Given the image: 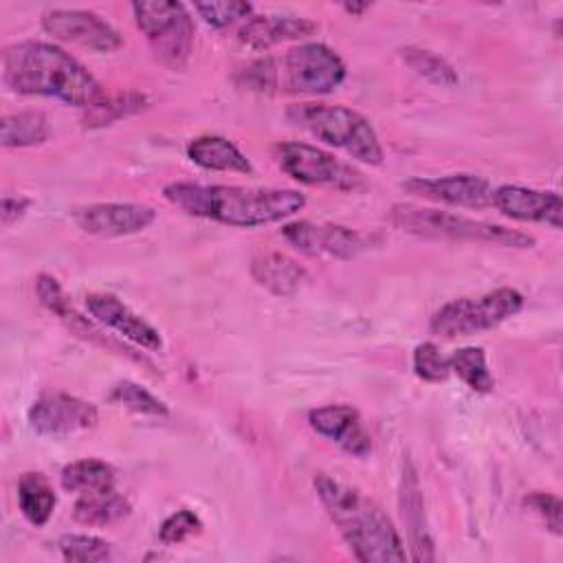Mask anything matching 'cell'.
Masks as SVG:
<instances>
[{
    "label": "cell",
    "mask_w": 563,
    "mask_h": 563,
    "mask_svg": "<svg viewBox=\"0 0 563 563\" xmlns=\"http://www.w3.org/2000/svg\"><path fill=\"white\" fill-rule=\"evenodd\" d=\"M169 205L187 216L205 218L235 229H253L282 222L303 209L306 196L295 189L277 187H238L169 183L163 187Z\"/></svg>",
    "instance_id": "obj_1"
},
{
    "label": "cell",
    "mask_w": 563,
    "mask_h": 563,
    "mask_svg": "<svg viewBox=\"0 0 563 563\" xmlns=\"http://www.w3.org/2000/svg\"><path fill=\"white\" fill-rule=\"evenodd\" d=\"M2 81L18 95H40L90 108L103 99L101 84L64 48L26 40L2 51Z\"/></svg>",
    "instance_id": "obj_2"
},
{
    "label": "cell",
    "mask_w": 563,
    "mask_h": 563,
    "mask_svg": "<svg viewBox=\"0 0 563 563\" xmlns=\"http://www.w3.org/2000/svg\"><path fill=\"white\" fill-rule=\"evenodd\" d=\"M314 490L330 521L363 563H398L409 559L387 512L358 488L325 473L314 477Z\"/></svg>",
    "instance_id": "obj_3"
},
{
    "label": "cell",
    "mask_w": 563,
    "mask_h": 563,
    "mask_svg": "<svg viewBox=\"0 0 563 563\" xmlns=\"http://www.w3.org/2000/svg\"><path fill=\"white\" fill-rule=\"evenodd\" d=\"M286 117L314 139L343 150L361 163L380 165L385 158L374 125L361 112L347 106L306 101L290 106Z\"/></svg>",
    "instance_id": "obj_4"
},
{
    "label": "cell",
    "mask_w": 563,
    "mask_h": 563,
    "mask_svg": "<svg viewBox=\"0 0 563 563\" xmlns=\"http://www.w3.org/2000/svg\"><path fill=\"white\" fill-rule=\"evenodd\" d=\"M389 222L400 231L431 238V240H455V242H484L510 249H530L534 246V238L517 231L506 229L501 224L475 220L468 216L431 209V207H416V205H394L389 211Z\"/></svg>",
    "instance_id": "obj_5"
},
{
    "label": "cell",
    "mask_w": 563,
    "mask_h": 563,
    "mask_svg": "<svg viewBox=\"0 0 563 563\" xmlns=\"http://www.w3.org/2000/svg\"><path fill=\"white\" fill-rule=\"evenodd\" d=\"M523 308V295L515 288H495L479 297H460L440 306L431 317V332L442 339L473 336L497 328Z\"/></svg>",
    "instance_id": "obj_6"
},
{
    "label": "cell",
    "mask_w": 563,
    "mask_h": 563,
    "mask_svg": "<svg viewBox=\"0 0 563 563\" xmlns=\"http://www.w3.org/2000/svg\"><path fill=\"white\" fill-rule=\"evenodd\" d=\"M132 13L156 57L172 70H183L189 62L196 33L187 7L174 0H143L132 2Z\"/></svg>",
    "instance_id": "obj_7"
},
{
    "label": "cell",
    "mask_w": 563,
    "mask_h": 563,
    "mask_svg": "<svg viewBox=\"0 0 563 563\" xmlns=\"http://www.w3.org/2000/svg\"><path fill=\"white\" fill-rule=\"evenodd\" d=\"M273 158L286 176L303 185L330 187L339 191H354L363 185V174L358 169L310 143H277L273 147Z\"/></svg>",
    "instance_id": "obj_8"
},
{
    "label": "cell",
    "mask_w": 563,
    "mask_h": 563,
    "mask_svg": "<svg viewBox=\"0 0 563 563\" xmlns=\"http://www.w3.org/2000/svg\"><path fill=\"white\" fill-rule=\"evenodd\" d=\"M345 62L336 51L321 42L292 46L277 66V86L299 95H328L345 79Z\"/></svg>",
    "instance_id": "obj_9"
},
{
    "label": "cell",
    "mask_w": 563,
    "mask_h": 563,
    "mask_svg": "<svg viewBox=\"0 0 563 563\" xmlns=\"http://www.w3.org/2000/svg\"><path fill=\"white\" fill-rule=\"evenodd\" d=\"M26 418L35 433L48 438H66L95 429L99 422V411L92 402H86L77 396L51 391L33 400Z\"/></svg>",
    "instance_id": "obj_10"
},
{
    "label": "cell",
    "mask_w": 563,
    "mask_h": 563,
    "mask_svg": "<svg viewBox=\"0 0 563 563\" xmlns=\"http://www.w3.org/2000/svg\"><path fill=\"white\" fill-rule=\"evenodd\" d=\"M284 240L306 255L352 260L365 249V238L343 224L297 220L282 227Z\"/></svg>",
    "instance_id": "obj_11"
},
{
    "label": "cell",
    "mask_w": 563,
    "mask_h": 563,
    "mask_svg": "<svg viewBox=\"0 0 563 563\" xmlns=\"http://www.w3.org/2000/svg\"><path fill=\"white\" fill-rule=\"evenodd\" d=\"M42 29L70 44L92 48L99 53L117 51L123 40L101 15L84 9H48L42 13Z\"/></svg>",
    "instance_id": "obj_12"
},
{
    "label": "cell",
    "mask_w": 563,
    "mask_h": 563,
    "mask_svg": "<svg viewBox=\"0 0 563 563\" xmlns=\"http://www.w3.org/2000/svg\"><path fill=\"white\" fill-rule=\"evenodd\" d=\"M402 189L411 196L442 202L451 207H468L482 209L490 207L493 202V185L475 174H446V176H431V178H409L402 183Z\"/></svg>",
    "instance_id": "obj_13"
},
{
    "label": "cell",
    "mask_w": 563,
    "mask_h": 563,
    "mask_svg": "<svg viewBox=\"0 0 563 563\" xmlns=\"http://www.w3.org/2000/svg\"><path fill=\"white\" fill-rule=\"evenodd\" d=\"M73 220L84 233L121 238L145 231L156 220V211L139 202H92L75 209Z\"/></svg>",
    "instance_id": "obj_14"
},
{
    "label": "cell",
    "mask_w": 563,
    "mask_h": 563,
    "mask_svg": "<svg viewBox=\"0 0 563 563\" xmlns=\"http://www.w3.org/2000/svg\"><path fill=\"white\" fill-rule=\"evenodd\" d=\"M86 308L99 325L117 332L121 339L147 352L163 350V339L158 330L152 323H147L141 314H136L128 303H123L117 295L90 292L86 295Z\"/></svg>",
    "instance_id": "obj_15"
},
{
    "label": "cell",
    "mask_w": 563,
    "mask_h": 563,
    "mask_svg": "<svg viewBox=\"0 0 563 563\" xmlns=\"http://www.w3.org/2000/svg\"><path fill=\"white\" fill-rule=\"evenodd\" d=\"M506 218L519 222H541L552 229L563 224V202L556 191H541L521 185H501L493 189V202Z\"/></svg>",
    "instance_id": "obj_16"
},
{
    "label": "cell",
    "mask_w": 563,
    "mask_h": 563,
    "mask_svg": "<svg viewBox=\"0 0 563 563\" xmlns=\"http://www.w3.org/2000/svg\"><path fill=\"white\" fill-rule=\"evenodd\" d=\"M310 427L354 457L372 453V435L365 431L358 411L350 405H323L308 413Z\"/></svg>",
    "instance_id": "obj_17"
},
{
    "label": "cell",
    "mask_w": 563,
    "mask_h": 563,
    "mask_svg": "<svg viewBox=\"0 0 563 563\" xmlns=\"http://www.w3.org/2000/svg\"><path fill=\"white\" fill-rule=\"evenodd\" d=\"M398 501H400V515H402V523L407 528V539H409V548H411L409 556L413 561H433L435 559L433 537H431V530L427 523L420 479H418L411 462H405Z\"/></svg>",
    "instance_id": "obj_18"
},
{
    "label": "cell",
    "mask_w": 563,
    "mask_h": 563,
    "mask_svg": "<svg viewBox=\"0 0 563 563\" xmlns=\"http://www.w3.org/2000/svg\"><path fill=\"white\" fill-rule=\"evenodd\" d=\"M317 29L312 20L297 15H253L240 29V42L251 51H268L288 40H303Z\"/></svg>",
    "instance_id": "obj_19"
},
{
    "label": "cell",
    "mask_w": 563,
    "mask_h": 563,
    "mask_svg": "<svg viewBox=\"0 0 563 563\" xmlns=\"http://www.w3.org/2000/svg\"><path fill=\"white\" fill-rule=\"evenodd\" d=\"M187 156L194 165L209 172H238L253 174V165L235 143L218 134L196 136L187 143Z\"/></svg>",
    "instance_id": "obj_20"
},
{
    "label": "cell",
    "mask_w": 563,
    "mask_h": 563,
    "mask_svg": "<svg viewBox=\"0 0 563 563\" xmlns=\"http://www.w3.org/2000/svg\"><path fill=\"white\" fill-rule=\"evenodd\" d=\"M253 279L277 297H288L306 282V271L292 257L282 253H264L251 264Z\"/></svg>",
    "instance_id": "obj_21"
},
{
    "label": "cell",
    "mask_w": 563,
    "mask_h": 563,
    "mask_svg": "<svg viewBox=\"0 0 563 563\" xmlns=\"http://www.w3.org/2000/svg\"><path fill=\"white\" fill-rule=\"evenodd\" d=\"M130 501L117 493V488H101V490H86L79 495L73 508L75 521L84 526H112L123 521L130 515Z\"/></svg>",
    "instance_id": "obj_22"
},
{
    "label": "cell",
    "mask_w": 563,
    "mask_h": 563,
    "mask_svg": "<svg viewBox=\"0 0 563 563\" xmlns=\"http://www.w3.org/2000/svg\"><path fill=\"white\" fill-rule=\"evenodd\" d=\"M55 504H57L55 490L42 473L29 471V473L20 475V479H18V508L31 526H35V528L46 526L48 519L55 512Z\"/></svg>",
    "instance_id": "obj_23"
},
{
    "label": "cell",
    "mask_w": 563,
    "mask_h": 563,
    "mask_svg": "<svg viewBox=\"0 0 563 563\" xmlns=\"http://www.w3.org/2000/svg\"><path fill=\"white\" fill-rule=\"evenodd\" d=\"M114 479H117L114 468L108 462L95 460V457H84V460L70 462L59 473L62 488L68 490V493L112 488Z\"/></svg>",
    "instance_id": "obj_24"
},
{
    "label": "cell",
    "mask_w": 563,
    "mask_h": 563,
    "mask_svg": "<svg viewBox=\"0 0 563 563\" xmlns=\"http://www.w3.org/2000/svg\"><path fill=\"white\" fill-rule=\"evenodd\" d=\"M48 139V121L37 110H22L2 117L0 143L4 147H31Z\"/></svg>",
    "instance_id": "obj_25"
},
{
    "label": "cell",
    "mask_w": 563,
    "mask_h": 563,
    "mask_svg": "<svg viewBox=\"0 0 563 563\" xmlns=\"http://www.w3.org/2000/svg\"><path fill=\"white\" fill-rule=\"evenodd\" d=\"M147 103H150L147 95H143L139 90H125V92H117V95H110V97L103 95L101 101L86 108L84 128L92 130V128L112 125L119 119H125L134 112H141L143 108H147Z\"/></svg>",
    "instance_id": "obj_26"
},
{
    "label": "cell",
    "mask_w": 563,
    "mask_h": 563,
    "mask_svg": "<svg viewBox=\"0 0 563 563\" xmlns=\"http://www.w3.org/2000/svg\"><path fill=\"white\" fill-rule=\"evenodd\" d=\"M449 365L451 372L473 391L477 394H488L495 387V378L488 369V361H486V352L484 347H475V345H466L455 350L449 356Z\"/></svg>",
    "instance_id": "obj_27"
},
{
    "label": "cell",
    "mask_w": 563,
    "mask_h": 563,
    "mask_svg": "<svg viewBox=\"0 0 563 563\" xmlns=\"http://www.w3.org/2000/svg\"><path fill=\"white\" fill-rule=\"evenodd\" d=\"M405 64L416 70L420 77H424L427 81L435 84V86H444V88H451L455 86L460 79H457V73L455 68L444 59L440 57L438 53L433 51H427V48H418V46H405L400 51Z\"/></svg>",
    "instance_id": "obj_28"
},
{
    "label": "cell",
    "mask_w": 563,
    "mask_h": 563,
    "mask_svg": "<svg viewBox=\"0 0 563 563\" xmlns=\"http://www.w3.org/2000/svg\"><path fill=\"white\" fill-rule=\"evenodd\" d=\"M108 400L112 405H119V407H123L132 413H139V416L163 418V416L169 413V407L161 398H156L152 391H147L145 387H141L134 380H119L110 389Z\"/></svg>",
    "instance_id": "obj_29"
},
{
    "label": "cell",
    "mask_w": 563,
    "mask_h": 563,
    "mask_svg": "<svg viewBox=\"0 0 563 563\" xmlns=\"http://www.w3.org/2000/svg\"><path fill=\"white\" fill-rule=\"evenodd\" d=\"M57 545L70 563H99L112 556V545L95 534H64Z\"/></svg>",
    "instance_id": "obj_30"
},
{
    "label": "cell",
    "mask_w": 563,
    "mask_h": 563,
    "mask_svg": "<svg viewBox=\"0 0 563 563\" xmlns=\"http://www.w3.org/2000/svg\"><path fill=\"white\" fill-rule=\"evenodd\" d=\"M411 363H413V374L427 383H442L451 374L449 356L442 354V350L431 341L416 345Z\"/></svg>",
    "instance_id": "obj_31"
},
{
    "label": "cell",
    "mask_w": 563,
    "mask_h": 563,
    "mask_svg": "<svg viewBox=\"0 0 563 563\" xmlns=\"http://www.w3.org/2000/svg\"><path fill=\"white\" fill-rule=\"evenodd\" d=\"M194 11L213 29H224L240 18H249L253 7L240 0H222V2H196Z\"/></svg>",
    "instance_id": "obj_32"
},
{
    "label": "cell",
    "mask_w": 563,
    "mask_h": 563,
    "mask_svg": "<svg viewBox=\"0 0 563 563\" xmlns=\"http://www.w3.org/2000/svg\"><path fill=\"white\" fill-rule=\"evenodd\" d=\"M202 532V521L200 517L189 510V508H180L176 512H172L158 528V539L163 545H176L183 543L185 539L200 534Z\"/></svg>",
    "instance_id": "obj_33"
},
{
    "label": "cell",
    "mask_w": 563,
    "mask_h": 563,
    "mask_svg": "<svg viewBox=\"0 0 563 563\" xmlns=\"http://www.w3.org/2000/svg\"><path fill=\"white\" fill-rule=\"evenodd\" d=\"M240 75L244 77L242 86H246L249 90L271 92L277 88V62L271 57L249 64Z\"/></svg>",
    "instance_id": "obj_34"
},
{
    "label": "cell",
    "mask_w": 563,
    "mask_h": 563,
    "mask_svg": "<svg viewBox=\"0 0 563 563\" xmlns=\"http://www.w3.org/2000/svg\"><path fill=\"white\" fill-rule=\"evenodd\" d=\"M526 506L545 521V528H550L554 534H561L563 504L556 495H552V493H532V495L526 497Z\"/></svg>",
    "instance_id": "obj_35"
},
{
    "label": "cell",
    "mask_w": 563,
    "mask_h": 563,
    "mask_svg": "<svg viewBox=\"0 0 563 563\" xmlns=\"http://www.w3.org/2000/svg\"><path fill=\"white\" fill-rule=\"evenodd\" d=\"M35 295H37L40 303H42L48 312H53L55 317L62 314V312L70 306V299H68V295L64 292L62 284H59L53 275H46V273L37 275V279H35Z\"/></svg>",
    "instance_id": "obj_36"
},
{
    "label": "cell",
    "mask_w": 563,
    "mask_h": 563,
    "mask_svg": "<svg viewBox=\"0 0 563 563\" xmlns=\"http://www.w3.org/2000/svg\"><path fill=\"white\" fill-rule=\"evenodd\" d=\"M29 205H31V200H29L26 196H20V194H15V196H13V194H7V196L2 198V211H0L2 227H9V224L18 222V220L26 213Z\"/></svg>",
    "instance_id": "obj_37"
},
{
    "label": "cell",
    "mask_w": 563,
    "mask_h": 563,
    "mask_svg": "<svg viewBox=\"0 0 563 563\" xmlns=\"http://www.w3.org/2000/svg\"><path fill=\"white\" fill-rule=\"evenodd\" d=\"M367 7H369L367 2H363V4H356V2H352V4H350V2H345V4H343V9H345L347 13H354V15H358V13H361V11H365Z\"/></svg>",
    "instance_id": "obj_38"
}]
</instances>
